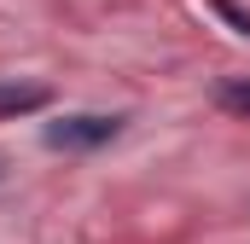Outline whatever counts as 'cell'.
<instances>
[{
    "label": "cell",
    "instance_id": "1",
    "mask_svg": "<svg viewBox=\"0 0 250 244\" xmlns=\"http://www.w3.org/2000/svg\"><path fill=\"white\" fill-rule=\"evenodd\" d=\"M128 117H105V111H70V117L47 122L41 128V140L53 145V151H99V145H111L117 134H123Z\"/></svg>",
    "mask_w": 250,
    "mask_h": 244
},
{
    "label": "cell",
    "instance_id": "2",
    "mask_svg": "<svg viewBox=\"0 0 250 244\" xmlns=\"http://www.w3.org/2000/svg\"><path fill=\"white\" fill-rule=\"evenodd\" d=\"M53 93L41 87V81H0V117H29V111H41Z\"/></svg>",
    "mask_w": 250,
    "mask_h": 244
},
{
    "label": "cell",
    "instance_id": "3",
    "mask_svg": "<svg viewBox=\"0 0 250 244\" xmlns=\"http://www.w3.org/2000/svg\"><path fill=\"white\" fill-rule=\"evenodd\" d=\"M215 105H221V111H233V117H250V81H245V76L221 81V87H215Z\"/></svg>",
    "mask_w": 250,
    "mask_h": 244
},
{
    "label": "cell",
    "instance_id": "4",
    "mask_svg": "<svg viewBox=\"0 0 250 244\" xmlns=\"http://www.w3.org/2000/svg\"><path fill=\"white\" fill-rule=\"evenodd\" d=\"M215 12H221V18H227L239 35H250V12H245V6H233V0H215Z\"/></svg>",
    "mask_w": 250,
    "mask_h": 244
}]
</instances>
